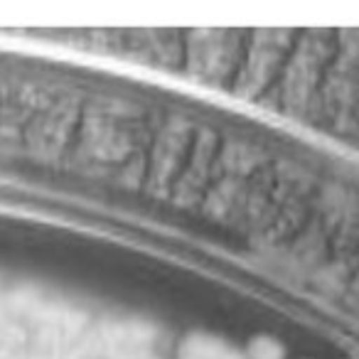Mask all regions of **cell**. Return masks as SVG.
Instances as JSON below:
<instances>
[{"mask_svg": "<svg viewBox=\"0 0 359 359\" xmlns=\"http://www.w3.org/2000/svg\"><path fill=\"white\" fill-rule=\"evenodd\" d=\"M251 359H283V347L271 337H256L249 344Z\"/></svg>", "mask_w": 359, "mask_h": 359, "instance_id": "6da1fadb", "label": "cell"}]
</instances>
